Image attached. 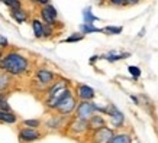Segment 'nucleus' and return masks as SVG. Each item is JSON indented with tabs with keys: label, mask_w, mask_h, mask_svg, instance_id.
<instances>
[{
	"label": "nucleus",
	"mask_w": 158,
	"mask_h": 143,
	"mask_svg": "<svg viewBox=\"0 0 158 143\" xmlns=\"http://www.w3.org/2000/svg\"><path fill=\"white\" fill-rule=\"evenodd\" d=\"M129 72L135 77V78H138V77L141 75V71H139V68H138V67H134V65H132V67H129Z\"/></svg>",
	"instance_id": "5701e85b"
},
{
	"label": "nucleus",
	"mask_w": 158,
	"mask_h": 143,
	"mask_svg": "<svg viewBox=\"0 0 158 143\" xmlns=\"http://www.w3.org/2000/svg\"><path fill=\"white\" fill-rule=\"evenodd\" d=\"M78 97L84 101H89L94 97V91L89 85H80L78 87Z\"/></svg>",
	"instance_id": "423d86ee"
},
{
	"label": "nucleus",
	"mask_w": 158,
	"mask_h": 143,
	"mask_svg": "<svg viewBox=\"0 0 158 143\" xmlns=\"http://www.w3.org/2000/svg\"><path fill=\"white\" fill-rule=\"evenodd\" d=\"M139 0H128V3H132V5H136Z\"/></svg>",
	"instance_id": "cd10ccee"
},
{
	"label": "nucleus",
	"mask_w": 158,
	"mask_h": 143,
	"mask_svg": "<svg viewBox=\"0 0 158 143\" xmlns=\"http://www.w3.org/2000/svg\"><path fill=\"white\" fill-rule=\"evenodd\" d=\"M112 117H113V124H115L116 127H120V124H122V121H123V116H122V113L118 111V110H115L113 114H112Z\"/></svg>",
	"instance_id": "dca6fc26"
},
{
	"label": "nucleus",
	"mask_w": 158,
	"mask_h": 143,
	"mask_svg": "<svg viewBox=\"0 0 158 143\" xmlns=\"http://www.w3.org/2000/svg\"><path fill=\"white\" fill-rule=\"evenodd\" d=\"M23 124H25V126H29V127H38V126H39V120H25Z\"/></svg>",
	"instance_id": "4be33fe9"
},
{
	"label": "nucleus",
	"mask_w": 158,
	"mask_h": 143,
	"mask_svg": "<svg viewBox=\"0 0 158 143\" xmlns=\"http://www.w3.org/2000/svg\"><path fill=\"white\" fill-rule=\"evenodd\" d=\"M19 137L23 142H34V140H36L39 137V133L34 129H23V130H20Z\"/></svg>",
	"instance_id": "39448f33"
},
{
	"label": "nucleus",
	"mask_w": 158,
	"mask_h": 143,
	"mask_svg": "<svg viewBox=\"0 0 158 143\" xmlns=\"http://www.w3.org/2000/svg\"><path fill=\"white\" fill-rule=\"evenodd\" d=\"M129 142V137L126 134H119V136H113L110 143H128Z\"/></svg>",
	"instance_id": "f3484780"
},
{
	"label": "nucleus",
	"mask_w": 158,
	"mask_h": 143,
	"mask_svg": "<svg viewBox=\"0 0 158 143\" xmlns=\"http://www.w3.org/2000/svg\"><path fill=\"white\" fill-rule=\"evenodd\" d=\"M32 2H35V3H39V5H48V0H32Z\"/></svg>",
	"instance_id": "bb28decb"
},
{
	"label": "nucleus",
	"mask_w": 158,
	"mask_h": 143,
	"mask_svg": "<svg viewBox=\"0 0 158 143\" xmlns=\"http://www.w3.org/2000/svg\"><path fill=\"white\" fill-rule=\"evenodd\" d=\"M103 32H110V34H120L122 28H115V26H107L103 29Z\"/></svg>",
	"instance_id": "aec40b11"
},
{
	"label": "nucleus",
	"mask_w": 158,
	"mask_h": 143,
	"mask_svg": "<svg viewBox=\"0 0 158 143\" xmlns=\"http://www.w3.org/2000/svg\"><path fill=\"white\" fill-rule=\"evenodd\" d=\"M0 121H5V123H15V121H16V116L12 114L10 111L0 110Z\"/></svg>",
	"instance_id": "1a4fd4ad"
},
{
	"label": "nucleus",
	"mask_w": 158,
	"mask_h": 143,
	"mask_svg": "<svg viewBox=\"0 0 158 143\" xmlns=\"http://www.w3.org/2000/svg\"><path fill=\"white\" fill-rule=\"evenodd\" d=\"M90 126H91V127H96V129H100V127H103V126H105V121H103V119H102V117L94 116V117H91V120H90Z\"/></svg>",
	"instance_id": "4468645a"
},
{
	"label": "nucleus",
	"mask_w": 158,
	"mask_h": 143,
	"mask_svg": "<svg viewBox=\"0 0 158 143\" xmlns=\"http://www.w3.org/2000/svg\"><path fill=\"white\" fill-rule=\"evenodd\" d=\"M110 3L115 6H125L128 3V0H110Z\"/></svg>",
	"instance_id": "393cba45"
},
{
	"label": "nucleus",
	"mask_w": 158,
	"mask_h": 143,
	"mask_svg": "<svg viewBox=\"0 0 158 143\" xmlns=\"http://www.w3.org/2000/svg\"><path fill=\"white\" fill-rule=\"evenodd\" d=\"M41 16H42V19L47 22V25H51V26H52V25L55 23V20H57V19H55V18L52 16V14L49 13L48 10L45 9V6H44V9L41 10Z\"/></svg>",
	"instance_id": "9b49d317"
},
{
	"label": "nucleus",
	"mask_w": 158,
	"mask_h": 143,
	"mask_svg": "<svg viewBox=\"0 0 158 143\" xmlns=\"http://www.w3.org/2000/svg\"><path fill=\"white\" fill-rule=\"evenodd\" d=\"M81 39H83V35H71V36H68L65 39V42H78Z\"/></svg>",
	"instance_id": "412c9836"
},
{
	"label": "nucleus",
	"mask_w": 158,
	"mask_h": 143,
	"mask_svg": "<svg viewBox=\"0 0 158 143\" xmlns=\"http://www.w3.org/2000/svg\"><path fill=\"white\" fill-rule=\"evenodd\" d=\"M0 46H7V39L0 36Z\"/></svg>",
	"instance_id": "a878e982"
},
{
	"label": "nucleus",
	"mask_w": 158,
	"mask_h": 143,
	"mask_svg": "<svg viewBox=\"0 0 158 143\" xmlns=\"http://www.w3.org/2000/svg\"><path fill=\"white\" fill-rule=\"evenodd\" d=\"M28 59L22 57L18 52H9L2 61H0V70L12 74V75H19L28 70Z\"/></svg>",
	"instance_id": "f257e3e1"
},
{
	"label": "nucleus",
	"mask_w": 158,
	"mask_h": 143,
	"mask_svg": "<svg viewBox=\"0 0 158 143\" xmlns=\"http://www.w3.org/2000/svg\"><path fill=\"white\" fill-rule=\"evenodd\" d=\"M0 2H3L6 6H9L10 9H19L20 7L19 0H0Z\"/></svg>",
	"instance_id": "a211bd4d"
},
{
	"label": "nucleus",
	"mask_w": 158,
	"mask_h": 143,
	"mask_svg": "<svg viewBox=\"0 0 158 143\" xmlns=\"http://www.w3.org/2000/svg\"><path fill=\"white\" fill-rule=\"evenodd\" d=\"M7 84H9V77L5 74H0V91L5 90Z\"/></svg>",
	"instance_id": "6ab92c4d"
},
{
	"label": "nucleus",
	"mask_w": 158,
	"mask_h": 143,
	"mask_svg": "<svg viewBox=\"0 0 158 143\" xmlns=\"http://www.w3.org/2000/svg\"><path fill=\"white\" fill-rule=\"evenodd\" d=\"M83 16H84V22H86V23H90L91 25L94 20H97L96 16H93V14H91L90 7H87V9L83 12Z\"/></svg>",
	"instance_id": "2eb2a0df"
},
{
	"label": "nucleus",
	"mask_w": 158,
	"mask_h": 143,
	"mask_svg": "<svg viewBox=\"0 0 158 143\" xmlns=\"http://www.w3.org/2000/svg\"><path fill=\"white\" fill-rule=\"evenodd\" d=\"M94 142L96 143H110L112 137H113V133L110 129H106V127H100L94 133Z\"/></svg>",
	"instance_id": "7ed1b4c3"
},
{
	"label": "nucleus",
	"mask_w": 158,
	"mask_h": 143,
	"mask_svg": "<svg viewBox=\"0 0 158 143\" xmlns=\"http://www.w3.org/2000/svg\"><path fill=\"white\" fill-rule=\"evenodd\" d=\"M74 107H76V100H74V98H73V95L70 94L67 98H64V100H62L61 103L55 107V109H57L60 113H62V114H67V113L73 111Z\"/></svg>",
	"instance_id": "20e7f679"
},
{
	"label": "nucleus",
	"mask_w": 158,
	"mask_h": 143,
	"mask_svg": "<svg viewBox=\"0 0 158 143\" xmlns=\"http://www.w3.org/2000/svg\"><path fill=\"white\" fill-rule=\"evenodd\" d=\"M3 101H5V97H3V95H0V105H2V103H3Z\"/></svg>",
	"instance_id": "c85d7f7f"
},
{
	"label": "nucleus",
	"mask_w": 158,
	"mask_h": 143,
	"mask_svg": "<svg viewBox=\"0 0 158 143\" xmlns=\"http://www.w3.org/2000/svg\"><path fill=\"white\" fill-rule=\"evenodd\" d=\"M0 59H2V51H0Z\"/></svg>",
	"instance_id": "c756f323"
},
{
	"label": "nucleus",
	"mask_w": 158,
	"mask_h": 143,
	"mask_svg": "<svg viewBox=\"0 0 158 143\" xmlns=\"http://www.w3.org/2000/svg\"><path fill=\"white\" fill-rule=\"evenodd\" d=\"M10 14H12V18H13L18 23H23V22H26V19H28V14H26V12H25V10H22L20 7H19V9H12Z\"/></svg>",
	"instance_id": "6e6552de"
},
{
	"label": "nucleus",
	"mask_w": 158,
	"mask_h": 143,
	"mask_svg": "<svg viewBox=\"0 0 158 143\" xmlns=\"http://www.w3.org/2000/svg\"><path fill=\"white\" fill-rule=\"evenodd\" d=\"M36 78H38V81H41L42 84H48V82H52L54 80V74L48 70H39L36 72Z\"/></svg>",
	"instance_id": "0eeeda50"
},
{
	"label": "nucleus",
	"mask_w": 158,
	"mask_h": 143,
	"mask_svg": "<svg viewBox=\"0 0 158 143\" xmlns=\"http://www.w3.org/2000/svg\"><path fill=\"white\" fill-rule=\"evenodd\" d=\"M94 110H96V105L93 104V103H87V101L81 103V104L78 105V109H77V114H78V119H81V120L90 119Z\"/></svg>",
	"instance_id": "f03ea898"
},
{
	"label": "nucleus",
	"mask_w": 158,
	"mask_h": 143,
	"mask_svg": "<svg viewBox=\"0 0 158 143\" xmlns=\"http://www.w3.org/2000/svg\"><path fill=\"white\" fill-rule=\"evenodd\" d=\"M64 88H65V82H64V81L57 82V84H55V85L49 90V97H54V95L58 94V93H60L61 90H64Z\"/></svg>",
	"instance_id": "ddd939ff"
},
{
	"label": "nucleus",
	"mask_w": 158,
	"mask_h": 143,
	"mask_svg": "<svg viewBox=\"0 0 158 143\" xmlns=\"http://www.w3.org/2000/svg\"><path fill=\"white\" fill-rule=\"evenodd\" d=\"M52 35V28H51V25H47V26H44V35L42 36H51Z\"/></svg>",
	"instance_id": "b1692460"
},
{
	"label": "nucleus",
	"mask_w": 158,
	"mask_h": 143,
	"mask_svg": "<svg viewBox=\"0 0 158 143\" xmlns=\"http://www.w3.org/2000/svg\"><path fill=\"white\" fill-rule=\"evenodd\" d=\"M32 28H34V34L36 38H42L44 35V25L41 23V20L35 19L32 20Z\"/></svg>",
	"instance_id": "9d476101"
},
{
	"label": "nucleus",
	"mask_w": 158,
	"mask_h": 143,
	"mask_svg": "<svg viewBox=\"0 0 158 143\" xmlns=\"http://www.w3.org/2000/svg\"><path fill=\"white\" fill-rule=\"evenodd\" d=\"M81 32L83 34H91V32H103V29H99V28H94V26H91L90 23H84L81 25Z\"/></svg>",
	"instance_id": "f8f14e48"
}]
</instances>
